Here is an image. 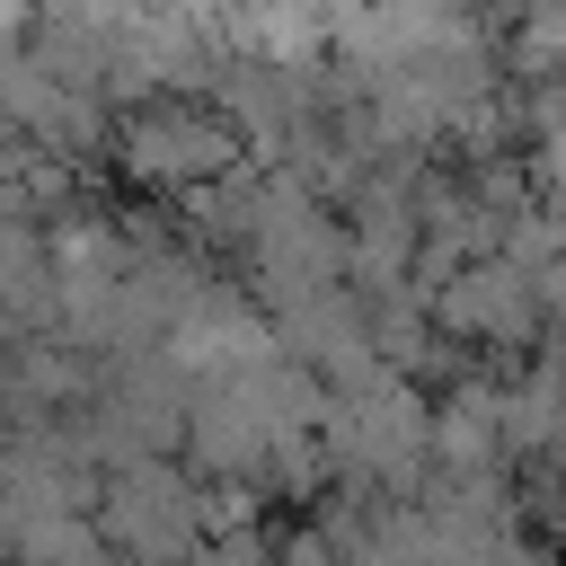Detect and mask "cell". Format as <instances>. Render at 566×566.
Listing matches in <instances>:
<instances>
[{"mask_svg":"<svg viewBox=\"0 0 566 566\" xmlns=\"http://www.w3.org/2000/svg\"><path fill=\"white\" fill-rule=\"evenodd\" d=\"M106 159H115L133 186L186 195V186L239 168L248 142H239V124L221 115V97H203V88H150V97H133V106H115Z\"/></svg>","mask_w":566,"mask_h":566,"instance_id":"1","label":"cell"},{"mask_svg":"<svg viewBox=\"0 0 566 566\" xmlns=\"http://www.w3.org/2000/svg\"><path fill=\"white\" fill-rule=\"evenodd\" d=\"M274 566H345V557H336V539H327L318 522H292V531L274 539Z\"/></svg>","mask_w":566,"mask_h":566,"instance_id":"6","label":"cell"},{"mask_svg":"<svg viewBox=\"0 0 566 566\" xmlns=\"http://www.w3.org/2000/svg\"><path fill=\"white\" fill-rule=\"evenodd\" d=\"M97 539L124 557V566H177L195 557V469L177 451H142V460H115L106 486H97Z\"/></svg>","mask_w":566,"mask_h":566,"instance_id":"2","label":"cell"},{"mask_svg":"<svg viewBox=\"0 0 566 566\" xmlns=\"http://www.w3.org/2000/svg\"><path fill=\"white\" fill-rule=\"evenodd\" d=\"M424 310H433V327H442L451 345H469V354H522V345H539V327H548L539 274H522L504 248H495V256H469Z\"/></svg>","mask_w":566,"mask_h":566,"instance_id":"3","label":"cell"},{"mask_svg":"<svg viewBox=\"0 0 566 566\" xmlns=\"http://www.w3.org/2000/svg\"><path fill=\"white\" fill-rule=\"evenodd\" d=\"M265 522V478H195V531L221 539V531H248Z\"/></svg>","mask_w":566,"mask_h":566,"instance_id":"5","label":"cell"},{"mask_svg":"<svg viewBox=\"0 0 566 566\" xmlns=\"http://www.w3.org/2000/svg\"><path fill=\"white\" fill-rule=\"evenodd\" d=\"M495 62L513 88L531 80H566V0H522V18L495 35Z\"/></svg>","mask_w":566,"mask_h":566,"instance_id":"4","label":"cell"}]
</instances>
